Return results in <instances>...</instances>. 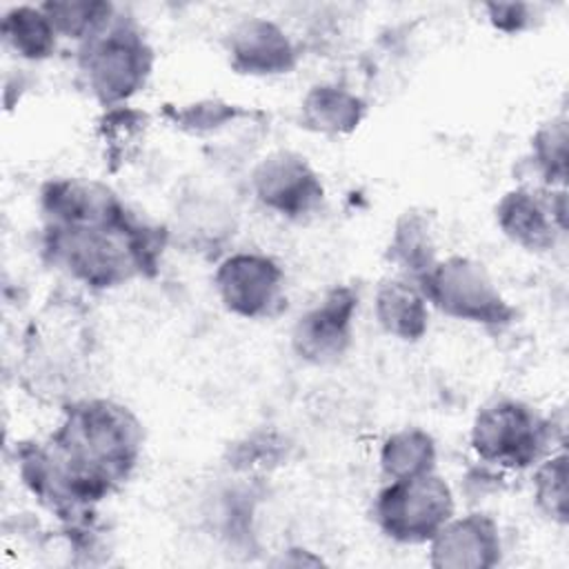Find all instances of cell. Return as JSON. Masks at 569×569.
Masks as SVG:
<instances>
[{"instance_id": "obj_21", "label": "cell", "mask_w": 569, "mask_h": 569, "mask_svg": "<svg viewBox=\"0 0 569 569\" xmlns=\"http://www.w3.org/2000/svg\"><path fill=\"white\" fill-rule=\"evenodd\" d=\"M436 440L420 427L398 429L380 447V469L387 480L431 473L436 471Z\"/></svg>"}, {"instance_id": "obj_17", "label": "cell", "mask_w": 569, "mask_h": 569, "mask_svg": "<svg viewBox=\"0 0 569 569\" xmlns=\"http://www.w3.org/2000/svg\"><path fill=\"white\" fill-rule=\"evenodd\" d=\"M264 111L260 109H249L242 104L227 102L222 98H200L196 102L187 104H162V118L180 133L200 138V140H211L224 136L229 129H238Z\"/></svg>"}, {"instance_id": "obj_6", "label": "cell", "mask_w": 569, "mask_h": 569, "mask_svg": "<svg viewBox=\"0 0 569 569\" xmlns=\"http://www.w3.org/2000/svg\"><path fill=\"white\" fill-rule=\"evenodd\" d=\"M416 284L431 307L456 320L500 329L516 316L485 264L467 256L438 258Z\"/></svg>"}, {"instance_id": "obj_4", "label": "cell", "mask_w": 569, "mask_h": 569, "mask_svg": "<svg viewBox=\"0 0 569 569\" xmlns=\"http://www.w3.org/2000/svg\"><path fill=\"white\" fill-rule=\"evenodd\" d=\"M153 62L156 53L142 27L122 13L80 42L76 51L82 84L102 109L129 104L149 82Z\"/></svg>"}, {"instance_id": "obj_22", "label": "cell", "mask_w": 569, "mask_h": 569, "mask_svg": "<svg viewBox=\"0 0 569 569\" xmlns=\"http://www.w3.org/2000/svg\"><path fill=\"white\" fill-rule=\"evenodd\" d=\"M40 7L49 16L58 36L78 44L89 40L118 16L116 4L104 0H49Z\"/></svg>"}, {"instance_id": "obj_20", "label": "cell", "mask_w": 569, "mask_h": 569, "mask_svg": "<svg viewBox=\"0 0 569 569\" xmlns=\"http://www.w3.org/2000/svg\"><path fill=\"white\" fill-rule=\"evenodd\" d=\"M149 124V113L138 107L120 104L102 109V116L96 122V133L102 147L104 167L111 173H118L142 151Z\"/></svg>"}, {"instance_id": "obj_19", "label": "cell", "mask_w": 569, "mask_h": 569, "mask_svg": "<svg viewBox=\"0 0 569 569\" xmlns=\"http://www.w3.org/2000/svg\"><path fill=\"white\" fill-rule=\"evenodd\" d=\"M0 36L20 60L42 62L56 53L58 31L40 4H16L2 13Z\"/></svg>"}, {"instance_id": "obj_25", "label": "cell", "mask_w": 569, "mask_h": 569, "mask_svg": "<svg viewBox=\"0 0 569 569\" xmlns=\"http://www.w3.org/2000/svg\"><path fill=\"white\" fill-rule=\"evenodd\" d=\"M487 20L496 31L522 33L533 27L538 18V4L529 2H487Z\"/></svg>"}, {"instance_id": "obj_8", "label": "cell", "mask_w": 569, "mask_h": 569, "mask_svg": "<svg viewBox=\"0 0 569 569\" xmlns=\"http://www.w3.org/2000/svg\"><path fill=\"white\" fill-rule=\"evenodd\" d=\"M284 271L264 253H227L213 273V287L222 307L244 320L276 318L287 307Z\"/></svg>"}, {"instance_id": "obj_10", "label": "cell", "mask_w": 569, "mask_h": 569, "mask_svg": "<svg viewBox=\"0 0 569 569\" xmlns=\"http://www.w3.org/2000/svg\"><path fill=\"white\" fill-rule=\"evenodd\" d=\"M496 224L516 247L542 253L567 231V191L522 184L496 202Z\"/></svg>"}, {"instance_id": "obj_15", "label": "cell", "mask_w": 569, "mask_h": 569, "mask_svg": "<svg viewBox=\"0 0 569 569\" xmlns=\"http://www.w3.org/2000/svg\"><path fill=\"white\" fill-rule=\"evenodd\" d=\"M373 316L385 333L418 342L429 329V302L420 287L402 276L385 278L373 296Z\"/></svg>"}, {"instance_id": "obj_24", "label": "cell", "mask_w": 569, "mask_h": 569, "mask_svg": "<svg viewBox=\"0 0 569 569\" xmlns=\"http://www.w3.org/2000/svg\"><path fill=\"white\" fill-rule=\"evenodd\" d=\"M536 507L551 520L567 522V456L565 451L545 456L533 473Z\"/></svg>"}, {"instance_id": "obj_5", "label": "cell", "mask_w": 569, "mask_h": 569, "mask_svg": "<svg viewBox=\"0 0 569 569\" xmlns=\"http://www.w3.org/2000/svg\"><path fill=\"white\" fill-rule=\"evenodd\" d=\"M469 440L478 460L520 471L549 456L553 425L522 400L496 398L478 409Z\"/></svg>"}, {"instance_id": "obj_9", "label": "cell", "mask_w": 569, "mask_h": 569, "mask_svg": "<svg viewBox=\"0 0 569 569\" xmlns=\"http://www.w3.org/2000/svg\"><path fill=\"white\" fill-rule=\"evenodd\" d=\"M256 200L287 220H307L325 202V184L309 160L289 149L260 158L249 178Z\"/></svg>"}, {"instance_id": "obj_13", "label": "cell", "mask_w": 569, "mask_h": 569, "mask_svg": "<svg viewBox=\"0 0 569 569\" xmlns=\"http://www.w3.org/2000/svg\"><path fill=\"white\" fill-rule=\"evenodd\" d=\"M167 229L171 242L184 247V251L218 258L236 233V216L222 198L196 189L176 202L173 222Z\"/></svg>"}, {"instance_id": "obj_14", "label": "cell", "mask_w": 569, "mask_h": 569, "mask_svg": "<svg viewBox=\"0 0 569 569\" xmlns=\"http://www.w3.org/2000/svg\"><path fill=\"white\" fill-rule=\"evenodd\" d=\"M429 565L438 569H487L500 562V529L487 513L451 518L429 540Z\"/></svg>"}, {"instance_id": "obj_12", "label": "cell", "mask_w": 569, "mask_h": 569, "mask_svg": "<svg viewBox=\"0 0 569 569\" xmlns=\"http://www.w3.org/2000/svg\"><path fill=\"white\" fill-rule=\"evenodd\" d=\"M229 67L240 76L271 78L291 73L298 64V47L271 18L247 16L224 36Z\"/></svg>"}, {"instance_id": "obj_16", "label": "cell", "mask_w": 569, "mask_h": 569, "mask_svg": "<svg viewBox=\"0 0 569 569\" xmlns=\"http://www.w3.org/2000/svg\"><path fill=\"white\" fill-rule=\"evenodd\" d=\"M367 116V102L336 82L313 84L300 100V124L307 131L338 138L353 133Z\"/></svg>"}, {"instance_id": "obj_1", "label": "cell", "mask_w": 569, "mask_h": 569, "mask_svg": "<svg viewBox=\"0 0 569 569\" xmlns=\"http://www.w3.org/2000/svg\"><path fill=\"white\" fill-rule=\"evenodd\" d=\"M144 429L122 402L82 396L62 407L44 440L16 447L18 476L27 491L60 525L98 518V505L120 491L140 465Z\"/></svg>"}, {"instance_id": "obj_11", "label": "cell", "mask_w": 569, "mask_h": 569, "mask_svg": "<svg viewBox=\"0 0 569 569\" xmlns=\"http://www.w3.org/2000/svg\"><path fill=\"white\" fill-rule=\"evenodd\" d=\"M358 293L349 284L331 287L291 329L296 356L309 365H333L342 360L353 342V318Z\"/></svg>"}, {"instance_id": "obj_23", "label": "cell", "mask_w": 569, "mask_h": 569, "mask_svg": "<svg viewBox=\"0 0 569 569\" xmlns=\"http://www.w3.org/2000/svg\"><path fill=\"white\" fill-rule=\"evenodd\" d=\"M531 164L540 187L565 189L567 182V118L542 122L531 138Z\"/></svg>"}, {"instance_id": "obj_18", "label": "cell", "mask_w": 569, "mask_h": 569, "mask_svg": "<svg viewBox=\"0 0 569 569\" xmlns=\"http://www.w3.org/2000/svg\"><path fill=\"white\" fill-rule=\"evenodd\" d=\"M436 231L427 211H402L387 244V260L398 269V276L418 282L436 264Z\"/></svg>"}, {"instance_id": "obj_3", "label": "cell", "mask_w": 569, "mask_h": 569, "mask_svg": "<svg viewBox=\"0 0 569 569\" xmlns=\"http://www.w3.org/2000/svg\"><path fill=\"white\" fill-rule=\"evenodd\" d=\"M96 325L84 300L53 291L24 327L18 382L31 398L60 409L82 396L96 360Z\"/></svg>"}, {"instance_id": "obj_7", "label": "cell", "mask_w": 569, "mask_h": 569, "mask_svg": "<svg viewBox=\"0 0 569 569\" xmlns=\"http://www.w3.org/2000/svg\"><path fill=\"white\" fill-rule=\"evenodd\" d=\"M453 511V491L436 471L389 480L373 500L378 529L400 545H427Z\"/></svg>"}, {"instance_id": "obj_2", "label": "cell", "mask_w": 569, "mask_h": 569, "mask_svg": "<svg viewBox=\"0 0 569 569\" xmlns=\"http://www.w3.org/2000/svg\"><path fill=\"white\" fill-rule=\"evenodd\" d=\"M38 209L44 262L93 291L158 276L171 244L167 224L142 218L100 180L51 178Z\"/></svg>"}]
</instances>
